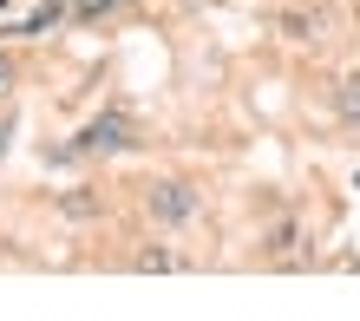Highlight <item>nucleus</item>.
I'll return each mask as SVG.
<instances>
[{
    "instance_id": "nucleus-1",
    "label": "nucleus",
    "mask_w": 360,
    "mask_h": 321,
    "mask_svg": "<svg viewBox=\"0 0 360 321\" xmlns=\"http://www.w3.org/2000/svg\"><path fill=\"white\" fill-rule=\"evenodd\" d=\"M144 217L164 223V229H184V223L203 217V197H197V184H184V177H158L144 190Z\"/></svg>"
},
{
    "instance_id": "nucleus-2",
    "label": "nucleus",
    "mask_w": 360,
    "mask_h": 321,
    "mask_svg": "<svg viewBox=\"0 0 360 321\" xmlns=\"http://www.w3.org/2000/svg\"><path fill=\"white\" fill-rule=\"evenodd\" d=\"M72 144H79L86 158H92V151H98V158H124V151H138V144H144V132H138L131 112H118V105H112V112H98Z\"/></svg>"
},
{
    "instance_id": "nucleus-3",
    "label": "nucleus",
    "mask_w": 360,
    "mask_h": 321,
    "mask_svg": "<svg viewBox=\"0 0 360 321\" xmlns=\"http://www.w3.org/2000/svg\"><path fill=\"white\" fill-rule=\"evenodd\" d=\"M321 33H328V20L314 13V7H308V13H288V39H302V46H328Z\"/></svg>"
},
{
    "instance_id": "nucleus-4",
    "label": "nucleus",
    "mask_w": 360,
    "mask_h": 321,
    "mask_svg": "<svg viewBox=\"0 0 360 321\" xmlns=\"http://www.w3.org/2000/svg\"><path fill=\"white\" fill-rule=\"evenodd\" d=\"M131 269H184V256H177L171 243H144V249L131 256Z\"/></svg>"
},
{
    "instance_id": "nucleus-5",
    "label": "nucleus",
    "mask_w": 360,
    "mask_h": 321,
    "mask_svg": "<svg viewBox=\"0 0 360 321\" xmlns=\"http://www.w3.org/2000/svg\"><path fill=\"white\" fill-rule=\"evenodd\" d=\"M124 7H138V0H72L79 20H112V13H124Z\"/></svg>"
},
{
    "instance_id": "nucleus-6",
    "label": "nucleus",
    "mask_w": 360,
    "mask_h": 321,
    "mask_svg": "<svg viewBox=\"0 0 360 321\" xmlns=\"http://www.w3.org/2000/svg\"><path fill=\"white\" fill-rule=\"evenodd\" d=\"M59 13H66V0H46V7H33V13H27V20L13 27V33H46V27H53Z\"/></svg>"
},
{
    "instance_id": "nucleus-7",
    "label": "nucleus",
    "mask_w": 360,
    "mask_h": 321,
    "mask_svg": "<svg viewBox=\"0 0 360 321\" xmlns=\"http://www.w3.org/2000/svg\"><path fill=\"white\" fill-rule=\"evenodd\" d=\"M295 243H302V229H295V223H275V237H269V249H275V256H288Z\"/></svg>"
},
{
    "instance_id": "nucleus-8",
    "label": "nucleus",
    "mask_w": 360,
    "mask_h": 321,
    "mask_svg": "<svg viewBox=\"0 0 360 321\" xmlns=\"http://www.w3.org/2000/svg\"><path fill=\"white\" fill-rule=\"evenodd\" d=\"M341 118L360 132V85H341Z\"/></svg>"
},
{
    "instance_id": "nucleus-9",
    "label": "nucleus",
    "mask_w": 360,
    "mask_h": 321,
    "mask_svg": "<svg viewBox=\"0 0 360 321\" xmlns=\"http://www.w3.org/2000/svg\"><path fill=\"white\" fill-rule=\"evenodd\" d=\"M7 92H13V66L0 59V99H7Z\"/></svg>"
},
{
    "instance_id": "nucleus-10",
    "label": "nucleus",
    "mask_w": 360,
    "mask_h": 321,
    "mask_svg": "<svg viewBox=\"0 0 360 321\" xmlns=\"http://www.w3.org/2000/svg\"><path fill=\"white\" fill-rule=\"evenodd\" d=\"M7 132H13V118H7V112H0V151H7Z\"/></svg>"
}]
</instances>
